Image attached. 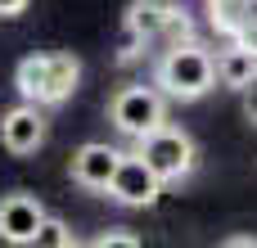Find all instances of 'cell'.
Listing matches in <instances>:
<instances>
[{"label":"cell","instance_id":"16","mask_svg":"<svg viewBox=\"0 0 257 248\" xmlns=\"http://www.w3.org/2000/svg\"><path fill=\"white\" fill-rule=\"evenodd\" d=\"M27 5H32V0H0V18H18Z\"/></svg>","mask_w":257,"mask_h":248},{"label":"cell","instance_id":"1","mask_svg":"<svg viewBox=\"0 0 257 248\" xmlns=\"http://www.w3.org/2000/svg\"><path fill=\"white\" fill-rule=\"evenodd\" d=\"M154 86H158L167 99L194 104V99H203V95L217 86V59H212L203 45H194V41H176V45L158 59Z\"/></svg>","mask_w":257,"mask_h":248},{"label":"cell","instance_id":"13","mask_svg":"<svg viewBox=\"0 0 257 248\" xmlns=\"http://www.w3.org/2000/svg\"><path fill=\"white\" fill-rule=\"evenodd\" d=\"M95 248H140V235H126V230H108V235H95Z\"/></svg>","mask_w":257,"mask_h":248},{"label":"cell","instance_id":"6","mask_svg":"<svg viewBox=\"0 0 257 248\" xmlns=\"http://www.w3.org/2000/svg\"><path fill=\"white\" fill-rule=\"evenodd\" d=\"M117 163H122V149H113V145H104V140H90V145H81V149L72 154L68 172H72V181H77L81 190L104 194L108 181H113V172H117Z\"/></svg>","mask_w":257,"mask_h":248},{"label":"cell","instance_id":"17","mask_svg":"<svg viewBox=\"0 0 257 248\" xmlns=\"http://www.w3.org/2000/svg\"><path fill=\"white\" fill-rule=\"evenodd\" d=\"M226 248H257V235H230Z\"/></svg>","mask_w":257,"mask_h":248},{"label":"cell","instance_id":"9","mask_svg":"<svg viewBox=\"0 0 257 248\" xmlns=\"http://www.w3.org/2000/svg\"><path fill=\"white\" fill-rule=\"evenodd\" d=\"M77 81H81V63L72 54H50L45 59V99H41V108L68 104L72 90H77Z\"/></svg>","mask_w":257,"mask_h":248},{"label":"cell","instance_id":"2","mask_svg":"<svg viewBox=\"0 0 257 248\" xmlns=\"http://www.w3.org/2000/svg\"><path fill=\"white\" fill-rule=\"evenodd\" d=\"M136 154L154 167V176H158L163 185L185 181V176L194 172V158H199L190 131H181V127H172V122H163V127H154L149 136H140V140H136Z\"/></svg>","mask_w":257,"mask_h":248},{"label":"cell","instance_id":"3","mask_svg":"<svg viewBox=\"0 0 257 248\" xmlns=\"http://www.w3.org/2000/svg\"><path fill=\"white\" fill-rule=\"evenodd\" d=\"M108 122L126 140H140V136H149L154 127L167 122V95L158 86H122L108 99Z\"/></svg>","mask_w":257,"mask_h":248},{"label":"cell","instance_id":"10","mask_svg":"<svg viewBox=\"0 0 257 248\" xmlns=\"http://www.w3.org/2000/svg\"><path fill=\"white\" fill-rule=\"evenodd\" d=\"M257 72V59L239 45V41H230L221 54H217V86H230V90H239L248 77Z\"/></svg>","mask_w":257,"mask_h":248},{"label":"cell","instance_id":"12","mask_svg":"<svg viewBox=\"0 0 257 248\" xmlns=\"http://www.w3.org/2000/svg\"><path fill=\"white\" fill-rule=\"evenodd\" d=\"M32 244H41V248H72V244H77V235L68 230V221H59V217L45 212V221H41V230H36Z\"/></svg>","mask_w":257,"mask_h":248},{"label":"cell","instance_id":"7","mask_svg":"<svg viewBox=\"0 0 257 248\" xmlns=\"http://www.w3.org/2000/svg\"><path fill=\"white\" fill-rule=\"evenodd\" d=\"M41 221H45V208H41L36 194L14 190V194L0 199V239L5 244H32L36 230H41Z\"/></svg>","mask_w":257,"mask_h":248},{"label":"cell","instance_id":"5","mask_svg":"<svg viewBox=\"0 0 257 248\" xmlns=\"http://www.w3.org/2000/svg\"><path fill=\"white\" fill-rule=\"evenodd\" d=\"M0 145L9 149V154H36L41 145H45V117H41V104H32V99H23V104H14L5 117H0Z\"/></svg>","mask_w":257,"mask_h":248},{"label":"cell","instance_id":"15","mask_svg":"<svg viewBox=\"0 0 257 248\" xmlns=\"http://www.w3.org/2000/svg\"><path fill=\"white\" fill-rule=\"evenodd\" d=\"M230 41H239V45H244V50L257 59V14H248V18H244V27H239Z\"/></svg>","mask_w":257,"mask_h":248},{"label":"cell","instance_id":"18","mask_svg":"<svg viewBox=\"0 0 257 248\" xmlns=\"http://www.w3.org/2000/svg\"><path fill=\"white\" fill-rule=\"evenodd\" d=\"M244 5H253V0H244Z\"/></svg>","mask_w":257,"mask_h":248},{"label":"cell","instance_id":"14","mask_svg":"<svg viewBox=\"0 0 257 248\" xmlns=\"http://www.w3.org/2000/svg\"><path fill=\"white\" fill-rule=\"evenodd\" d=\"M239 104H244V117L257 127V72L244 81V86H239Z\"/></svg>","mask_w":257,"mask_h":248},{"label":"cell","instance_id":"4","mask_svg":"<svg viewBox=\"0 0 257 248\" xmlns=\"http://www.w3.org/2000/svg\"><path fill=\"white\" fill-rule=\"evenodd\" d=\"M104 194L113 203H122V208H154L158 194H163V181L154 176V167L140 154H122V163H117V172H113Z\"/></svg>","mask_w":257,"mask_h":248},{"label":"cell","instance_id":"11","mask_svg":"<svg viewBox=\"0 0 257 248\" xmlns=\"http://www.w3.org/2000/svg\"><path fill=\"white\" fill-rule=\"evenodd\" d=\"M45 59H50V54H27V59L14 68V86H18V95L32 99V104L45 99Z\"/></svg>","mask_w":257,"mask_h":248},{"label":"cell","instance_id":"8","mask_svg":"<svg viewBox=\"0 0 257 248\" xmlns=\"http://www.w3.org/2000/svg\"><path fill=\"white\" fill-rule=\"evenodd\" d=\"M176 23H181L176 9L163 5V0H131V9H126V32H131V41H154L158 32H167V27H176Z\"/></svg>","mask_w":257,"mask_h":248}]
</instances>
